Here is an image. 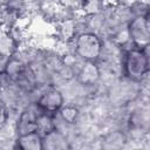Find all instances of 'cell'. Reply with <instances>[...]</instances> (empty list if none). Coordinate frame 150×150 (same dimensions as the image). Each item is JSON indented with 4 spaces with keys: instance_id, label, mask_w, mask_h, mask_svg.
<instances>
[{
    "instance_id": "6da1fadb",
    "label": "cell",
    "mask_w": 150,
    "mask_h": 150,
    "mask_svg": "<svg viewBox=\"0 0 150 150\" xmlns=\"http://www.w3.org/2000/svg\"><path fill=\"white\" fill-rule=\"evenodd\" d=\"M149 46L144 48L131 47L124 50L122 57V71L124 77L141 82L149 74Z\"/></svg>"
},
{
    "instance_id": "7a4b0ae2",
    "label": "cell",
    "mask_w": 150,
    "mask_h": 150,
    "mask_svg": "<svg viewBox=\"0 0 150 150\" xmlns=\"http://www.w3.org/2000/svg\"><path fill=\"white\" fill-rule=\"evenodd\" d=\"M103 39L91 32H83L73 39L74 53L83 61L96 62L100 59Z\"/></svg>"
},
{
    "instance_id": "3957f363",
    "label": "cell",
    "mask_w": 150,
    "mask_h": 150,
    "mask_svg": "<svg viewBox=\"0 0 150 150\" xmlns=\"http://www.w3.org/2000/svg\"><path fill=\"white\" fill-rule=\"evenodd\" d=\"M130 41L138 48H144L149 46L150 42V23L149 16L134 15L127 25Z\"/></svg>"
},
{
    "instance_id": "277c9868",
    "label": "cell",
    "mask_w": 150,
    "mask_h": 150,
    "mask_svg": "<svg viewBox=\"0 0 150 150\" xmlns=\"http://www.w3.org/2000/svg\"><path fill=\"white\" fill-rule=\"evenodd\" d=\"M64 101H66V98H64L63 93L59 88L49 86L40 95L36 103L39 104V107L45 112H48L50 115H55L63 107Z\"/></svg>"
},
{
    "instance_id": "5b68a950",
    "label": "cell",
    "mask_w": 150,
    "mask_h": 150,
    "mask_svg": "<svg viewBox=\"0 0 150 150\" xmlns=\"http://www.w3.org/2000/svg\"><path fill=\"white\" fill-rule=\"evenodd\" d=\"M100 75L101 71L97 62L84 61L76 74V80L86 87H94L100 82Z\"/></svg>"
},
{
    "instance_id": "8992f818",
    "label": "cell",
    "mask_w": 150,
    "mask_h": 150,
    "mask_svg": "<svg viewBox=\"0 0 150 150\" xmlns=\"http://www.w3.org/2000/svg\"><path fill=\"white\" fill-rule=\"evenodd\" d=\"M42 146L47 150H66L71 148L66 134L56 128L42 136Z\"/></svg>"
},
{
    "instance_id": "52a82bcc",
    "label": "cell",
    "mask_w": 150,
    "mask_h": 150,
    "mask_svg": "<svg viewBox=\"0 0 150 150\" xmlns=\"http://www.w3.org/2000/svg\"><path fill=\"white\" fill-rule=\"evenodd\" d=\"M16 148L22 150H43L42 136L38 131H32L16 136Z\"/></svg>"
},
{
    "instance_id": "ba28073f",
    "label": "cell",
    "mask_w": 150,
    "mask_h": 150,
    "mask_svg": "<svg viewBox=\"0 0 150 150\" xmlns=\"http://www.w3.org/2000/svg\"><path fill=\"white\" fill-rule=\"evenodd\" d=\"M59 118L68 125H73L79 122L80 109L75 104H63V107L56 112Z\"/></svg>"
},
{
    "instance_id": "9c48e42d",
    "label": "cell",
    "mask_w": 150,
    "mask_h": 150,
    "mask_svg": "<svg viewBox=\"0 0 150 150\" xmlns=\"http://www.w3.org/2000/svg\"><path fill=\"white\" fill-rule=\"evenodd\" d=\"M26 64L21 61V60H19L18 57H15L14 55H12L9 59H8V61H7V63H6V67H5V74L9 77V79H12L13 81H16L19 77H20V75L23 73V70L26 69Z\"/></svg>"
},
{
    "instance_id": "30bf717a",
    "label": "cell",
    "mask_w": 150,
    "mask_h": 150,
    "mask_svg": "<svg viewBox=\"0 0 150 150\" xmlns=\"http://www.w3.org/2000/svg\"><path fill=\"white\" fill-rule=\"evenodd\" d=\"M53 129H55L54 115L42 111L36 118V131L41 136H43V135L48 134L49 131H52Z\"/></svg>"
},
{
    "instance_id": "8fae6325",
    "label": "cell",
    "mask_w": 150,
    "mask_h": 150,
    "mask_svg": "<svg viewBox=\"0 0 150 150\" xmlns=\"http://www.w3.org/2000/svg\"><path fill=\"white\" fill-rule=\"evenodd\" d=\"M87 0H59V4L69 9L73 13H77L80 11H84V6H86Z\"/></svg>"
}]
</instances>
